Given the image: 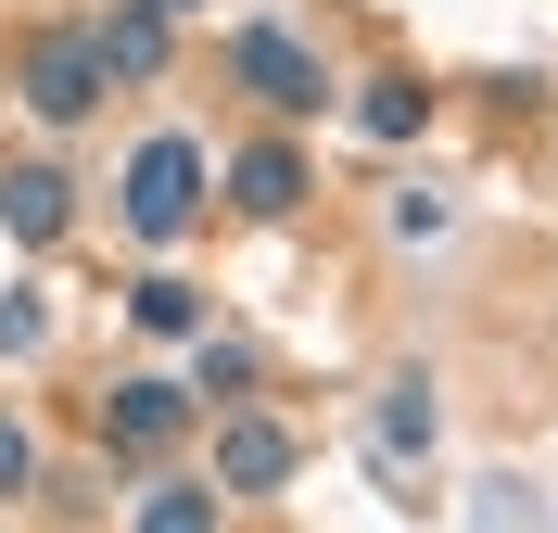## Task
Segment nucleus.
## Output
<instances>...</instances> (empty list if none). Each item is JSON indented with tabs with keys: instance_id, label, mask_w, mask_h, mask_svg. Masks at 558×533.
Segmentation results:
<instances>
[{
	"instance_id": "nucleus-1",
	"label": "nucleus",
	"mask_w": 558,
	"mask_h": 533,
	"mask_svg": "<svg viewBox=\"0 0 558 533\" xmlns=\"http://www.w3.org/2000/svg\"><path fill=\"white\" fill-rule=\"evenodd\" d=\"M114 204H128L140 242H191V216H204V141L153 128V141L128 153V178H114Z\"/></svg>"
},
{
	"instance_id": "nucleus-2",
	"label": "nucleus",
	"mask_w": 558,
	"mask_h": 533,
	"mask_svg": "<svg viewBox=\"0 0 558 533\" xmlns=\"http://www.w3.org/2000/svg\"><path fill=\"white\" fill-rule=\"evenodd\" d=\"M13 89H26L38 128H76V114L114 89V76H102V38H89V26H38V38H26V64H13Z\"/></svg>"
},
{
	"instance_id": "nucleus-3",
	"label": "nucleus",
	"mask_w": 558,
	"mask_h": 533,
	"mask_svg": "<svg viewBox=\"0 0 558 533\" xmlns=\"http://www.w3.org/2000/svg\"><path fill=\"white\" fill-rule=\"evenodd\" d=\"M229 76H242L267 114H330V64H317L292 26H242L229 38Z\"/></svg>"
},
{
	"instance_id": "nucleus-4",
	"label": "nucleus",
	"mask_w": 558,
	"mask_h": 533,
	"mask_svg": "<svg viewBox=\"0 0 558 533\" xmlns=\"http://www.w3.org/2000/svg\"><path fill=\"white\" fill-rule=\"evenodd\" d=\"M178 432H191V381H114L102 393V445L114 458H166Z\"/></svg>"
},
{
	"instance_id": "nucleus-5",
	"label": "nucleus",
	"mask_w": 558,
	"mask_h": 533,
	"mask_svg": "<svg viewBox=\"0 0 558 533\" xmlns=\"http://www.w3.org/2000/svg\"><path fill=\"white\" fill-rule=\"evenodd\" d=\"M292 483V432L279 420H229L216 432V496H279Z\"/></svg>"
},
{
	"instance_id": "nucleus-6",
	"label": "nucleus",
	"mask_w": 558,
	"mask_h": 533,
	"mask_svg": "<svg viewBox=\"0 0 558 533\" xmlns=\"http://www.w3.org/2000/svg\"><path fill=\"white\" fill-rule=\"evenodd\" d=\"M229 204H242V216H292V204H305V153H292V141H242V153H229Z\"/></svg>"
},
{
	"instance_id": "nucleus-7",
	"label": "nucleus",
	"mask_w": 558,
	"mask_h": 533,
	"mask_svg": "<svg viewBox=\"0 0 558 533\" xmlns=\"http://www.w3.org/2000/svg\"><path fill=\"white\" fill-rule=\"evenodd\" d=\"M64 216H76L64 166H0V229L13 242H64Z\"/></svg>"
},
{
	"instance_id": "nucleus-8",
	"label": "nucleus",
	"mask_w": 558,
	"mask_h": 533,
	"mask_svg": "<svg viewBox=\"0 0 558 533\" xmlns=\"http://www.w3.org/2000/svg\"><path fill=\"white\" fill-rule=\"evenodd\" d=\"M128 318L153 330V343H204V292L178 280V267H153V280H128Z\"/></svg>"
},
{
	"instance_id": "nucleus-9",
	"label": "nucleus",
	"mask_w": 558,
	"mask_h": 533,
	"mask_svg": "<svg viewBox=\"0 0 558 533\" xmlns=\"http://www.w3.org/2000/svg\"><path fill=\"white\" fill-rule=\"evenodd\" d=\"M89 38H102V76H166V13H153V0H128V13L89 26Z\"/></svg>"
},
{
	"instance_id": "nucleus-10",
	"label": "nucleus",
	"mask_w": 558,
	"mask_h": 533,
	"mask_svg": "<svg viewBox=\"0 0 558 533\" xmlns=\"http://www.w3.org/2000/svg\"><path fill=\"white\" fill-rule=\"evenodd\" d=\"M355 128H368V141H418V128H432V89H418V76H368V89H355Z\"/></svg>"
},
{
	"instance_id": "nucleus-11",
	"label": "nucleus",
	"mask_w": 558,
	"mask_h": 533,
	"mask_svg": "<svg viewBox=\"0 0 558 533\" xmlns=\"http://www.w3.org/2000/svg\"><path fill=\"white\" fill-rule=\"evenodd\" d=\"M432 381H381V458H432Z\"/></svg>"
},
{
	"instance_id": "nucleus-12",
	"label": "nucleus",
	"mask_w": 558,
	"mask_h": 533,
	"mask_svg": "<svg viewBox=\"0 0 558 533\" xmlns=\"http://www.w3.org/2000/svg\"><path fill=\"white\" fill-rule=\"evenodd\" d=\"M216 483H153V496H140V533H216Z\"/></svg>"
},
{
	"instance_id": "nucleus-13",
	"label": "nucleus",
	"mask_w": 558,
	"mask_h": 533,
	"mask_svg": "<svg viewBox=\"0 0 558 533\" xmlns=\"http://www.w3.org/2000/svg\"><path fill=\"white\" fill-rule=\"evenodd\" d=\"M51 343V305H38V292H0V355H38Z\"/></svg>"
},
{
	"instance_id": "nucleus-14",
	"label": "nucleus",
	"mask_w": 558,
	"mask_h": 533,
	"mask_svg": "<svg viewBox=\"0 0 558 533\" xmlns=\"http://www.w3.org/2000/svg\"><path fill=\"white\" fill-rule=\"evenodd\" d=\"M26 483H38V445H26V420H13V407H0V508L26 496Z\"/></svg>"
},
{
	"instance_id": "nucleus-15",
	"label": "nucleus",
	"mask_w": 558,
	"mask_h": 533,
	"mask_svg": "<svg viewBox=\"0 0 558 533\" xmlns=\"http://www.w3.org/2000/svg\"><path fill=\"white\" fill-rule=\"evenodd\" d=\"M254 381V355L242 343H216V330H204V368H191V393H242Z\"/></svg>"
},
{
	"instance_id": "nucleus-16",
	"label": "nucleus",
	"mask_w": 558,
	"mask_h": 533,
	"mask_svg": "<svg viewBox=\"0 0 558 533\" xmlns=\"http://www.w3.org/2000/svg\"><path fill=\"white\" fill-rule=\"evenodd\" d=\"M153 13H166V26H178V13H204V0H153Z\"/></svg>"
}]
</instances>
